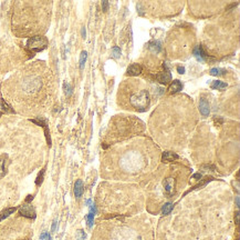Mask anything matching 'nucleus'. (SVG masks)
<instances>
[{
	"mask_svg": "<svg viewBox=\"0 0 240 240\" xmlns=\"http://www.w3.org/2000/svg\"><path fill=\"white\" fill-rule=\"evenodd\" d=\"M199 111L204 117H208L209 112H210V108H209V102L206 100V98H200L199 101Z\"/></svg>",
	"mask_w": 240,
	"mask_h": 240,
	"instance_id": "8",
	"label": "nucleus"
},
{
	"mask_svg": "<svg viewBox=\"0 0 240 240\" xmlns=\"http://www.w3.org/2000/svg\"><path fill=\"white\" fill-rule=\"evenodd\" d=\"M10 166V159L9 156L7 153H3L0 156V179H2L7 174H8V169Z\"/></svg>",
	"mask_w": 240,
	"mask_h": 240,
	"instance_id": "5",
	"label": "nucleus"
},
{
	"mask_svg": "<svg viewBox=\"0 0 240 240\" xmlns=\"http://www.w3.org/2000/svg\"><path fill=\"white\" fill-rule=\"evenodd\" d=\"M16 210H17V208H8V209H5L2 211V212L0 213V221L3 219H6V218H8V217L10 216V215H12V213L15 212Z\"/></svg>",
	"mask_w": 240,
	"mask_h": 240,
	"instance_id": "16",
	"label": "nucleus"
},
{
	"mask_svg": "<svg viewBox=\"0 0 240 240\" xmlns=\"http://www.w3.org/2000/svg\"><path fill=\"white\" fill-rule=\"evenodd\" d=\"M177 71H178V73L183 75V73H185V68L183 66H178L177 67Z\"/></svg>",
	"mask_w": 240,
	"mask_h": 240,
	"instance_id": "28",
	"label": "nucleus"
},
{
	"mask_svg": "<svg viewBox=\"0 0 240 240\" xmlns=\"http://www.w3.org/2000/svg\"><path fill=\"white\" fill-rule=\"evenodd\" d=\"M86 36V32H85V28H82V37L83 38H85Z\"/></svg>",
	"mask_w": 240,
	"mask_h": 240,
	"instance_id": "33",
	"label": "nucleus"
},
{
	"mask_svg": "<svg viewBox=\"0 0 240 240\" xmlns=\"http://www.w3.org/2000/svg\"><path fill=\"white\" fill-rule=\"evenodd\" d=\"M173 208H174V204H170V202H167V204H165L163 206V209H162V212H163L164 216H166V215H168L170 211L173 210Z\"/></svg>",
	"mask_w": 240,
	"mask_h": 240,
	"instance_id": "18",
	"label": "nucleus"
},
{
	"mask_svg": "<svg viewBox=\"0 0 240 240\" xmlns=\"http://www.w3.org/2000/svg\"><path fill=\"white\" fill-rule=\"evenodd\" d=\"M40 240H52V239H51V236L49 234V232L45 231V232H42L41 236H40Z\"/></svg>",
	"mask_w": 240,
	"mask_h": 240,
	"instance_id": "25",
	"label": "nucleus"
},
{
	"mask_svg": "<svg viewBox=\"0 0 240 240\" xmlns=\"http://www.w3.org/2000/svg\"><path fill=\"white\" fill-rule=\"evenodd\" d=\"M43 176H45V170H41V172L39 174L38 178H37V180H36L37 186H40V185L42 183V181H43Z\"/></svg>",
	"mask_w": 240,
	"mask_h": 240,
	"instance_id": "23",
	"label": "nucleus"
},
{
	"mask_svg": "<svg viewBox=\"0 0 240 240\" xmlns=\"http://www.w3.org/2000/svg\"><path fill=\"white\" fill-rule=\"evenodd\" d=\"M148 49L152 51V52H155V54H159L162 51V45H160L159 41H152L148 43Z\"/></svg>",
	"mask_w": 240,
	"mask_h": 240,
	"instance_id": "14",
	"label": "nucleus"
},
{
	"mask_svg": "<svg viewBox=\"0 0 240 240\" xmlns=\"http://www.w3.org/2000/svg\"><path fill=\"white\" fill-rule=\"evenodd\" d=\"M178 158H179L178 155H176L175 152H172V151H166V152H164L163 157H162V159H163L164 162L175 161V160H177Z\"/></svg>",
	"mask_w": 240,
	"mask_h": 240,
	"instance_id": "12",
	"label": "nucleus"
},
{
	"mask_svg": "<svg viewBox=\"0 0 240 240\" xmlns=\"http://www.w3.org/2000/svg\"><path fill=\"white\" fill-rule=\"evenodd\" d=\"M27 47L32 52H39L45 50L48 47V39L43 36H34L31 37L27 41Z\"/></svg>",
	"mask_w": 240,
	"mask_h": 240,
	"instance_id": "3",
	"label": "nucleus"
},
{
	"mask_svg": "<svg viewBox=\"0 0 240 240\" xmlns=\"http://www.w3.org/2000/svg\"><path fill=\"white\" fill-rule=\"evenodd\" d=\"M19 213L22 217H26V218H29V219H34L37 217L34 208L29 204H22L20 207V209H19Z\"/></svg>",
	"mask_w": 240,
	"mask_h": 240,
	"instance_id": "6",
	"label": "nucleus"
},
{
	"mask_svg": "<svg viewBox=\"0 0 240 240\" xmlns=\"http://www.w3.org/2000/svg\"><path fill=\"white\" fill-rule=\"evenodd\" d=\"M210 88H211V89L222 90V89H226V88H227V84H226V82H224V81L215 80V81H213V82H211Z\"/></svg>",
	"mask_w": 240,
	"mask_h": 240,
	"instance_id": "15",
	"label": "nucleus"
},
{
	"mask_svg": "<svg viewBox=\"0 0 240 240\" xmlns=\"http://www.w3.org/2000/svg\"><path fill=\"white\" fill-rule=\"evenodd\" d=\"M0 117H1V112H0Z\"/></svg>",
	"mask_w": 240,
	"mask_h": 240,
	"instance_id": "35",
	"label": "nucleus"
},
{
	"mask_svg": "<svg viewBox=\"0 0 240 240\" xmlns=\"http://www.w3.org/2000/svg\"><path fill=\"white\" fill-rule=\"evenodd\" d=\"M142 72V67L138 63H133L128 67L127 69V75L128 76H137Z\"/></svg>",
	"mask_w": 240,
	"mask_h": 240,
	"instance_id": "10",
	"label": "nucleus"
},
{
	"mask_svg": "<svg viewBox=\"0 0 240 240\" xmlns=\"http://www.w3.org/2000/svg\"><path fill=\"white\" fill-rule=\"evenodd\" d=\"M83 190H84V185L82 182V180H77V182L74 185V195L77 198H80L82 193H83Z\"/></svg>",
	"mask_w": 240,
	"mask_h": 240,
	"instance_id": "11",
	"label": "nucleus"
},
{
	"mask_svg": "<svg viewBox=\"0 0 240 240\" xmlns=\"http://www.w3.org/2000/svg\"><path fill=\"white\" fill-rule=\"evenodd\" d=\"M163 186H164V190L166 192V195L168 196V197H172V196L175 193L176 179L173 177H168V178H166V179H164Z\"/></svg>",
	"mask_w": 240,
	"mask_h": 240,
	"instance_id": "4",
	"label": "nucleus"
},
{
	"mask_svg": "<svg viewBox=\"0 0 240 240\" xmlns=\"http://www.w3.org/2000/svg\"><path fill=\"white\" fill-rule=\"evenodd\" d=\"M86 219H88V225H89V227L91 228L93 226V223H94V215L90 212L89 215L86 216Z\"/></svg>",
	"mask_w": 240,
	"mask_h": 240,
	"instance_id": "22",
	"label": "nucleus"
},
{
	"mask_svg": "<svg viewBox=\"0 0 240 240\" xmlns=\"http://www.w3.org/2000/svg\"><path fill=\"white\" fill-rule=\"evenodd\" d=\"M32 200V196H28V198L26 199V201H27V202H29V201H31Z\"/></svg>",
	"mask_w": 240,
	"mask_h": 240,
	"instance_id": "34",
	"label": "nucleus"
},
{
	"mask_svg": "<svg viewBox=\"0 0 240 240\" xmlns=\"http://www.w3.org/2000/svg\"><path fill=\"white\" fill-rule=\"evenodd\" d=\"M239 222V212H236V223H238Z\"/></svg>",
	"mask_w": 240,
	"mask_h": 240,
	"instance_id": "31",
	"label": "nucleus"
},
{
	"mask_svg": "<svg viewBox=\"0 0 240 240\" xmlns=\"http://www.w3.org/2000/svg\"><path fill=\"white\" fill-rule=\"evenodd\" d=\"M193 54H194V56L197 58V60L202 61H202H205V59H206V57H207V54H206V52L204 51V49H202V46H197V47H195Z\"/></svg>",
	"mask_w": 240,
	"mask_h": 240,
	"instance_id": "9",
	"label": "nucleus"
},
{
	"mask_svg": "<svg viewBox=\"0 0 240 240\" xmlns=\"http://www.w3.org/2000/svg\"><path fill=\"white\" fill-rule=\"evenodd\" d=\"M56 223H58V221H56V220H54L53 223H52V228H51V231H52V232H54V231H56Z\"/></svg>",
	"mask_w": 240,
	"mask_h": 240,
	"instance_id": "29",
	"label": "nucleus"
},
{
	"mask_svg": "<svg viewBox=\"0 0 240 240\" xmlns=\"http://www.w3.org/2000/svg\"><path fill=\"white\" fill-rule=\"evenodd\" d=\"M63 90H64V93L66 95V97H70L72 95V87L68 82H64L63 84Z\"/></svg>",
	"mask_w": 240,
	"mask_h": 240,
	"instance_id": "21",
	"label": "nucleus"
},
{
	"mask_svg": "<svg viewBox=\"0 0 240 240\" xmlns=\"http://www.w3.org/2000/svg\"><path fill=\"white\" fill-rule=\"evenodd\" d=\"M45 81L43 77L37 73H27L20 81V91L26 99H39L45 92Z\"/></svg>",
	"mask_w": 240,
	"mask_h": 240,
	"instance_id": "1",
	"label": "nucleus"
},
{
	"mask_svg": "<svg viewBox=\"0 0 240 240\" xmlns=\"http://www.w3.org/2000/svg\"><path fill=\"white\" fill-rule=\"evenodd\" d=\"M85 239V234L83 230H79L77 234V240H84Z\"/></svg>",
	"mask_w": 240,
	"mask_h": 240,
	"instance_id": "26",
	"label": "nucleus"
},
{
	"mask_svg": "<svg viewBox=\"0 0 240 240\" xmlns=\"http://www.w3.org/2000/svg\"><path fill=\"white\" fill-rule=\"evenodd\" d=\"M156 79L159 84H168L169 81L172 80V73L169 72V70H164V71L157 73Z\"/></svg>",
	"mask_w": 240,
	"mask_h": 240,
	"instance_id": "7",
	"label": "nucleus"
},
{
	"mask_svg": "<svg viewBox=\"0 0 240 240\" xmlns=\"http://www.w3.org/2000/svg\"><path fill=\"white\" fill-rule=\"evenodd\" d=\"M183 89V84L179 80H174L173 81V84L169 86V92L170 93H176V92H179L181 90Z\"/></svg>",
	"mask_w": 240,
	"mask_h": 240,
	"instance_id": "13",
	"label": "nucleus"
},
{
	"mask_svg": "<svg viewBox=\"0 0 240 240\" xmlns=\"http://www.w3.org/2000/svg\"><path fill=\"white\" fill-rule=\"evenodd\" d=\"M194 178H195L196 180L200 179V178H202V174H199V172H198V174H196L195 176H194Z\"/></svg>",
	"mask_w": 240,
	"mask_h": 240,
	"instance_id": "30",
	"label": "nucleus"
},
{
	"mask_svg": "<svg viewBox=\"0 0 240 240\" xmlns=\"http://www.w3.org/2000/svg\"><path fill=\"white\" fill-rule=\"evenodd\" d=\"M236 207L239 208V197H236Z\"/></svg>",
	"mask_w": 240,
	"mask_h": 240,
	"instance_id": "32",
	"label": "nucleus"
},
{
	"mask_svg": "<svg viewBox=\"0 0 240 240\" xmlns=\"http://www.w3.org/2000/svg\"><path fill=\"white\" fill-rule=\"evenodd\" d=\"M86 58H88V54H86V51H82V52H81V56H80V69H83L84 68Z\"/></svg>",
	"mask_w": 240,
	"mask_h": 240,
	"instance_id": "19",
	"label": "nucleus"
},
{
	"mask_svg": "<svg viewBox=\"0 0 240 240\" xmlns=\"http://www.w3.org/2000/svg\"><path fill=\"white\" fill-rule=\"evenodd\" d=\"M149 92L146 89L139 90L138 92L133 93L130 97V103L134 109H136L137 111H145L147 110L148 106H149Z\"/></svg>",
	"mask_w": 240,
	"mask_h": 240,
	"instance_id": "2",
	"label": "nucleus"
},
{
	"mask_svg": "<svg viewBox=\"0 0 240 240\" xmlns=\"http://www.w3.org/2000/svg\"><path fill=\"white\" fill-rule=\"evenodd\" d=\"M0 106H1L2 110L6 111V112H8V114H13V112H15L13 109L11 108V106L8 105V103L5 101V99H2V98H0Z\"/></svg>",
	"mask_w": 240,
	"mask_h": 240,
	"instance_id": "17",
	"label": "nucleus"
},
{
	"mask_svg": "<svg viewBox=\"0 0 240 240\" xmlns=\"http://www.w3.org/2000/svg\"><path fill=\"white\" fill-rule=\"evenodd\" d=\"M112 54H113V57L114 58H119L120 56H121V49H120L119 47H113Z\"/></svg>",
	"mask_w": 240,
	"mask_h": 240,
	"instance_id": "24",
	"label": "nucleus"
},
{
	"mask_svg": "<svg viewBox=\"0 0 240 240\" xmlns=\"http://www.w3.org/2000/svg\"><path fill=\"white\" fill-rule=\"evenodd\" d=\"M107 9H109V2L107 1H102V10L104 12H106Z\"/></svg>",
	"mask_w": 240,
	"mask_h": 240,
	"instance_id": "27",
	"label": "nucleus"
},
{
	"mask_svg": "<svg viewBox=\"0 0 240 240\" xmlns=\"http://www.w3.org/2000/svg\"><path fill=\"white\" fill-rule=\"evenodd\" d=\"M225 72H226V70L220 69V68H213V69H210L211 76H222V75H225Z\"/></svg>",
	"mask_w": 240,
	"mask_h": 240,
	"instance_id": "20",
	"label": "nucleus"
}]
</instances>
